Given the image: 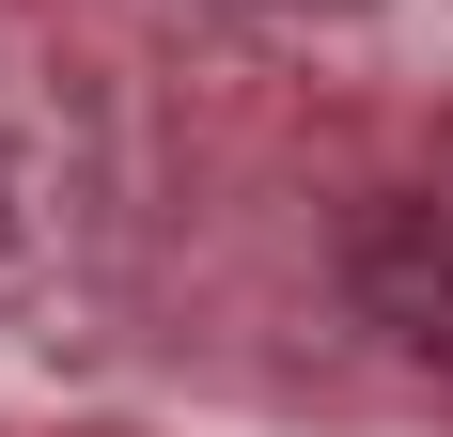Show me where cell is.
Instances as JSON below:
<instances>
[{
    "label": "cell",
    "mask_w": 453,
    "mask_h": 437,
    "mask_svg": "<svg viewBox=\"0 0 453 437\" xmlns=\"http://www.w3.org/2000/svg\"><path fill=\"white\" fill-rule=\"evenodd\" d=\"M0 250H16V203H0Z\"/></svg>",
    "instance_id": "cell-1"
}]
</instances>
